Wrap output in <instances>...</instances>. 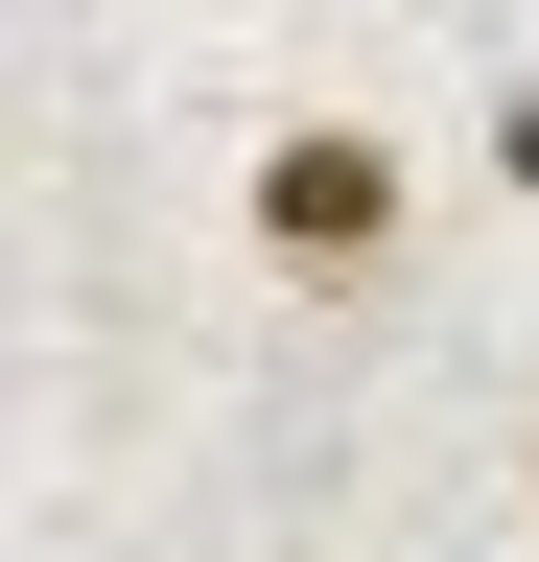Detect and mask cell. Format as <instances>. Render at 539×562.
<instances>
[{
  "mask_svg": "<svg viewBox=\"0 0 539 562\" xmlns=\"http://www.w3.org/2000/svg\"><path fill=\"white\" fill-rule=\"evenodd\" d=\"M516 516H539V422H516Z\"/></svg>",
  "mask_w": 539,
  "mask_h": 562,
  "instance_id": "3",
  "label": "cell"
},
{
  "mask_svg": "<svg viewBox=\"0 0 539 562\" xmlns=\"http://www.w3.org/2000/svg\"><path fill=\"white\" fill-rule=\"evenodd\" d=\"M235 235H258V281H305V305H375L398 235H423V165H398L375 117H282L235 165Z\"/></svg>",
  "mask_w": 539,
  "mask_h": 562,
  "instance_id": "1",
  "label": "cell"
},
{
  "mask_svg": "<svg viewBox=\"0 0 539 562\" xmlns=\"http://www.w3.org/2000/svg\"><path fill=\"white\" fill-rule=\"evenodd\" d=\"M94 562H142V539H94Z\"/></svg>",
  "mask_w": 539,
  "mask_h": 562,
  "instance_id": "4",
  "label": "cell"
},
{
  "mask_svg": "<svg viewBox=\"0 0 539 562\" xmlns=\"http://www.w3.org/2000/svg\"><path fill=\"white\" fill-rule=\"evenodd\" d=\"M493 188L539 211V70H493Z\"/></svg>",
  "mask_w": 539,
  "mask_h": 562,
  "instance_id": "2",
  "label": "cell"
}]
</instances>
